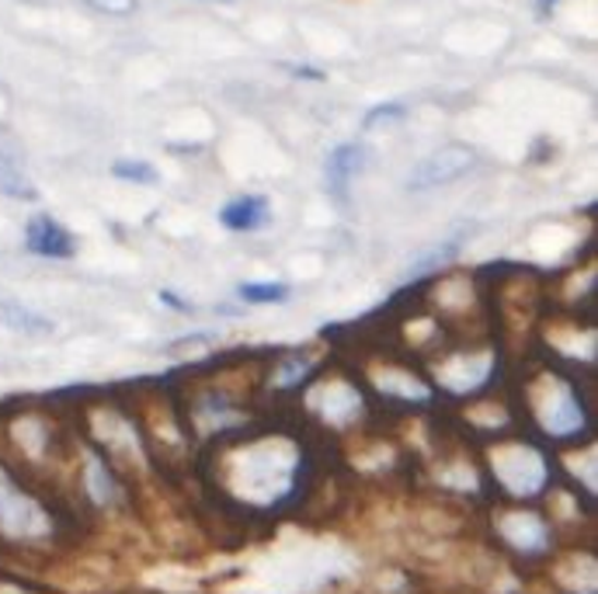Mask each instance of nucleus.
<instances>
[{
  "label": "nucleus",
  "instance_id": "obj_7",
  "mask_svg": "<svg viewBox=\"0 0 598 594\" xmlns=\"http://www.w3.org/2000/svg\"><path fill=\"white\" fill-rule=\"evenodd\" d=\"M0 195L17 199V202L39 199V191H35L28 170H25L22 150H17V143L8 136V132H0Z\"/></svg>",
  "mask_w": 598,
  "mask_h": 594
},
{
  "label": "nucleus",
  "instance_id": "obj_1",
  "mask_svg": "<svg viewBox=\"0 0 598 594\" xmlns=\"http://www.w3.org/2000/svg\"><path fill=\"white\" fill-rule=\"evenodd\" d=\"M296 449L286 442H268V445H254L234 470V484L240 490V497L258 504L278 501L296 476Z\"/></svg>",
  "mask_w": 598,
  "mask_h": 594
},
{
  "label": "nucleus",
  "instance_id": "obj_22",
  "mask_svg": "<svg viewBox=\"0 0 598 594\" xmlns=\"http://www.w3.org/2000/svg\"><path fill=\"white\" fill-rule=\"evenodd\" d=\"M296 76H307V81H324V73L321 70H310V67H292Z\"/></svg>",
  "mask_w": 598,
  "mask_h": 594
},
{
  "label": "nucleus",
  "instance_id": "obj_23",
  "mask_svg": "<svg viewBox=\"0 0 598 594\" xmlns=\"http://www.w3.org/2000/svg\"><path fill=\"white\" fill-rule=\"evenodd\" d=\"M553 4H560V0H536V8H539V11H550Z\"/></svg>",
  "mask_w": 598,
  "mask_h": 594
},
{
  "label": "nucleus",
  "instance_id": "obj_17",
  "mask_svg": "<svg viewBox=\"0 0 598 594\" xmlns=\"http://www.w3.org/2000/svg\"><path fill=\"white\" fill-rule=\"evenodd\" d=\"M0 313H4V320L11 323V328L17 331H32V334H49L52 331V323L39 313H32L25 310V306H17V302H0Z\"/></svg>",
  "mask_w": 598,
  "mask_h": 594
},
{
  "label": "nucleus",
  "instance_id": "obj_12",
  "mask_svg": "<svg viewBox=\"0 0 598 594\" xmlns=\"http://www.w3.org/2000/svg\"><path fill=\"white\" fill-rule=\"evenodd\" d=\"M321 393H324L327 404L316 407V414H324L331 425H348V420L362 411V396L355 393L348 382H342V379H334L331 387H324Z\"/></svg>",
  "mask_w": 598,
  "mask_h": 594
},
{
  "label": "nucleus",
  "instance_id": "obj_21",
  "mask_svg": "<svg viewBox=\"0 0 598 594\" xmlns=\"http://www.w3.org/2000/svg\"><path fill=\"white\" fill-rule=\"evenodd\" d=\"M213 341H216V334H184L175 341V348H192V344H213Z\"/></svg>",
  "mask_w": 598,
  "mask_h": 594
},
{
  "label": "nucleus",
  "instance_id": "obj_15",
  "mask_svg": "<svg viewBox=\"0 0 598 594\" xmlns=\"http://www.w3.org/2000/svg\"><path fill=\"white\" fill-rule=\"evenodd\" d=\"M313 372V358L303 355V352H292L283 358V366H278L275 372V387L278 390H296V387H303V382L310 379Z\"/></svg>",
  "mask_w": 598,
  "mask_h": 594
},
{
  "label": "nucleus",
  "instance_id": "obj_16",
  "mask_svg": "<svg viewBox=\"0 0 598 594\" xmlns=\"http://www.w3.org/2000/svg\"><path fill=\"white\" fill-rule=\"evenodd\" d=\"M111 178H119L125 185H157L160 181V170L150 164V161H116L111 164Z\"/></svg>",
  "mask_w": 598,
  "mask_h": 594
},
{
  "label": "nucleus",
  "instance_id": "obj_6",
  "mask_svg": "<svg viewBox=\"0 0 598 594\" xmlns=\"http://www.w3.org/2000/svg\"><path fill=\"white\" fill-rule=\"evenodd\" d=\"M25 251L35 258H49V261H70L77 254V240L73 234L56 223L52 216H32L25 226Z\"/></svg>",
  "mask_w": 598,
  "mask_h": 594
},
{
  "label": "nucleus",
  "instance_id": "obj_20",
  "mask_svg": "<svg viewBox=\"0 0 598 594\" xmlns=\"http://www.w3.org/2000/svg\"><path fill=\"white\" fill-rule=\"evenodd\" d=\"M98 11H108V14H129L136 11V0H91Z\"/></svg>",
  "mask_w": 598,
  "mask_h": 594
},
{
  "label": "nucleus",
  "instance_id": "obj_4",
  "mask_svg": "<svg viewBox=\"0 0 598 594\" xmlns=\"http://www.w3.org/2000/svg\"><path fill=\"white\" fill-rule=\"evenodd\" d=\"M494 476L512 497H536L550 480V466L533 445H504L494 452Z\"/></svg>",
  "mask_w": 598,
  "mask_h": 594
},
{
  "label": "nucleus",
  "instance_id": "obj_13",
  "mask_svg": "<svg viewBox=\"0 0 598 594\" xmlns=\"http://www.w3.org/2000/svg\"><path fill=\"white\" fill-rule=\"evenodd\" d=\"M84 487H87L91 501H95V504H111V501H116V480H111V473H108L101 455H87Z\"/></svg>",
  "mask_w": 598,
  "mask_h": 594
},
{
  "label": "nucleus",
  "instance_id": "obj_18",
  "mask_svg": "<svg viewBox=\"0 0 598 594\" xmlns=\"http://www.w3.org/2000/svg\"><path fill=\"white\" fill-rule=\"evenodd\" d=\"M404 115H407V108H404L400 102H386V105L369 108V111H366V119H362V126H366V129H376V126H383V122H400Z\"/></svg>",
  "mask_w": 598,
  "mask_h": 594
},
{
  "label": "nucleus",
  "instance_id": "obj_10",
  "mask_svg": "<svg viewBox=\"0 0 598 594\" xmlns=\"http://www.w3.org/2000/svg\"><path fill=\"white\" fill-rule=\"evenodd\" d=\"M219 223L230 234H258L272 223V205L265 195H237L219 209Z\"/></svg>",
  "mask_w": 598,
  "mask_h": 594
},
{
  "label": "nucleus",
  "instance_id": "obj_24",
  "mask_svg": "<svg viewBox=\"0 0 598 594\" xmlns=\"http://www.w3.org/2000/svg\"><path fill=\"white\" fill-rule=\"evenodd\" d=\"M213 4H234V0H213Z\"/></svg>",
  "mask_w": 598,
  "mask_h": 594
},
{
  "label": "nucleus",
  "instance_id": "obj_2",
  "mask_svg": "<svg viewBox=\"0 0 598 594\" xmlns=\"http://www.w3.org/2000/svg\"><path fill=\"white\" fill-rule=\"evenodd\" d=\"M536 417H539V425H543V431L553 438H574L588 428L582 396H577V390L560 376H550L543 393L536 396Z\"/></svg>",
  "mask_w": 598,
  "mask_h": 594
},
{
  "label": "nucleus",
  "instance_id": "obj_19",
  "mask_svg": "<svg viewBox=\"0 0 598 594\" xmlns=\"http://www.w3.org/2000/svg\"><path fill=\"white\" fill-rule=\"evenodd\" d=\"M157 299L167 306V310H175V313H195V306H192V302H184V299H181L178 293H171V289H160Z\"/></svg>",
  "mask_w": 598,
  "mask_h": 594
},
{
  "label": "nucleus",
  "instance_id": "obj_3",
  "mask_svg": "<svg viewBox=\"0 0 598 594\" xmlns=\"http://www.w3.org/2000/svg\"><path fill=\"white\" fill-rule=\"evenodd\" d=\"M49 528L52 522L43 504L28 497L11 480V473L0 466V532L8 539H43V535H49Z\"/></svg>",
  "mask_w": 598,
  "mask_h": 594
},
{
  "label": "nucleus",
  "instance_id": "obj_11",
  "mask_svg": "<svg viewBox=\"0 0 598 594\" xmlns=\"http://www.w3.org/2000/svg\"><path fill=\"white\" fill-rule=\"evenodd\" d=\"M463 251V237H448V240H439L435 247H428L424 254H418L415 261H407L404 268V282H418V278H428L442 272V268H448Z\"/></svg>",
  "mask_w": 598,
  "mask_h": 594
},
{
  "label": "nucleus",
  "instance_id": "obj_9",
  "mask_svg": "<svg viewBox=\"0 0 598 594\" xmlns=\"http://www.w3.org/2000/svg\"><path fill=\"white\" fill-rule=\"evenodd\" d=\"M369 164V150L362 143H342V146H334L331 150V157H327V167H324V175H327V188L334 191L338 199L348 195V188L351 181L362 175Z\"/></svg>",
  "mask_w": 598,
  "mask_h": 594
},
{
  "label": "nucleus",
  "instance_id": "obj_5",
  "mask_svg": "<svg viewBox=\"0 0 598 594\" xmlns=\"http://www.w3.org/2000/svg\"><path fill=\"white\" fill-rule=\"evenodd\" d=\"M477 164V150L466 143H448L435 153H428L424 161L407 175V191H432L448 181H459L463 175H470Z\"/></svg>",
  "mask_w": 598,
  "mask_h": 594
},
{
  "label": "nucleus",
  "instance_id": "obj_14",
  "mask_svg": "<svg viewBox=\"0 0 598 594\" xmlns=\"http://www.w3.org/2000/svg\"><path fill=\"white\" fill-rule=\"evenodd\" d=\"M237 296L240 302H251V306H272V302H289L292 289L286 282H240Z\"/></svg>",
  "mask_w": 598,
  "mask_h": 594
},
{
  "label": "nucleus",
  "instance_id": "obj_8",
  "mask_svg": "<svg viewBox=\"0 0 598 594\" xmlns=\"http://www.w3.org/2000/svg\"><path fill=\"white\" fill-rule=\"evenodd\" d=\"M504 543H512L518 553H543L550 546V528L547 522L533 511H512L498 522Z\"/></svg>",
  "mask_w": 598,
  "mask_h": 594
}]
</instances>
